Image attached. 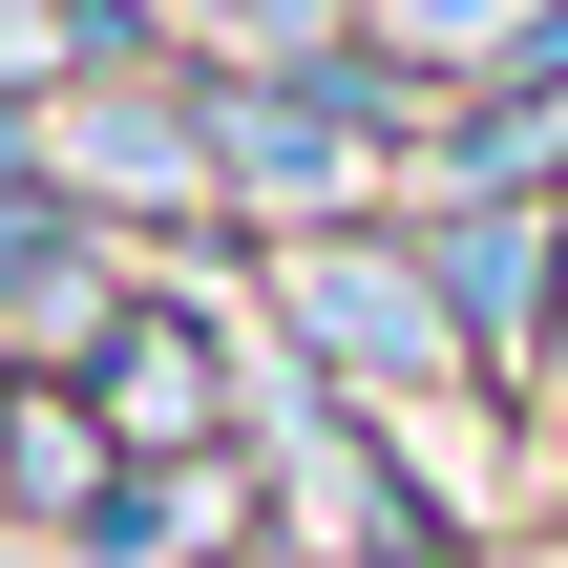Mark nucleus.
Here are the masks:
<instances>
[{
	"label": "nucleus",
	"mask_w": 568,
	"mask_h": 568,
	"mask_svg": "<svg viewBox=\"0 0 568 568\" xmlns=\"http://www.w3.org/2000/svg\"><path fill=\"white\" fill-rule=\"evenodd\" d=\"M295 337H337L358 379H443V358H464V316H443V274H400V253H337V232L295 253Z\"/></svg>",
	"instance_id": "f257e3e1"
},
{
	"label": "nucleus",
	"mask_w": 568,
	"mask_h": 568,
	"mask_svg": "<svg viewBox=\"0 0 568 568\" xmlns=\"http://www.w3.org/2000/svg\"><path fill=\"white\" fill-rule=\"evenodd\" d=\"M422 274H443V316H464V358H527V337H548V211H527V190L443 211Z\"/></svg>",
	"instance_id": "f03ea898"
},
{
	"label": "nucleus",
	"mask_w": 568,
	"mask_h": 568,
	"mask_svg": "<svg viewBox=\"0 0 568 568\" xmlns=\"http://www.w3.org/2000/svg\"><path fill=\"white\" fill-rule=\"evenodd\" d=\"M211 422H232L211 400V337L190 316H105V443L126 464H211Z\"/></svg>",
	"instance_id": "7ed1b4c3"
},
{
	"label": "nucleus",
	"mask_w": 568,
	"mask_h": 568,
	"mask_svg": "<svg viewBox=\"0 0 568 568\" xmlns=\"http://www.w3.org/2000/svg\"><path fill=\"white\" fill-rule=\"evenodd\" d=\"M0 316H21V337L105 316V253H84V211H63V190H21V169H0Z\"/></svg>",
	"instance_id": "20e7f679"
},
{
	"label": "nucleus",
	"mask_w": 568,
	"mask_h": 568,
	"mask_svg": "<svg viewBox=\"0 0 568 568\" xmlns=\"http://www.w3.org/2000/svg\"><path fill=\"white\" fill-rule=\"evenodd\" d=\"M211 169H232V190H316V211L358 190V148H337V126H295L274 84H232V105H211Z\"/></svg>",
	"instance_id": "39448f33"
},
{
	"label": "nucleus",
	"mask_w": 568,
	"mask_h": 568,
	"mask_svg": "<svg viewBox=\"0 0 568 568\" xmlns=\"http://www.w3.org/2000/svg\"><path fill=\"white\" fill-rule=\"evenodd\" d=\"M63 148H84L105 190H211V126H169V105H148V126H126V105H84Z\"/></svg>",
	"instance_id": "423d86ee"
},
{
	"label": "nucleus",
	"mask_w": 568,
	"mask_h": 568,
	"mask_svg": "<svg viewBox=\"0 0 568 568\" xmlns=\"http://www.w3.org/2000/svg\"><path fill=\"white\" fill-rule=\"evenodd\" d=\"M379 42L400 63H464V42H568L548 0H379Z\"/></svg>",
	"instance_id": "0eeeda50"
}]
</instances>
